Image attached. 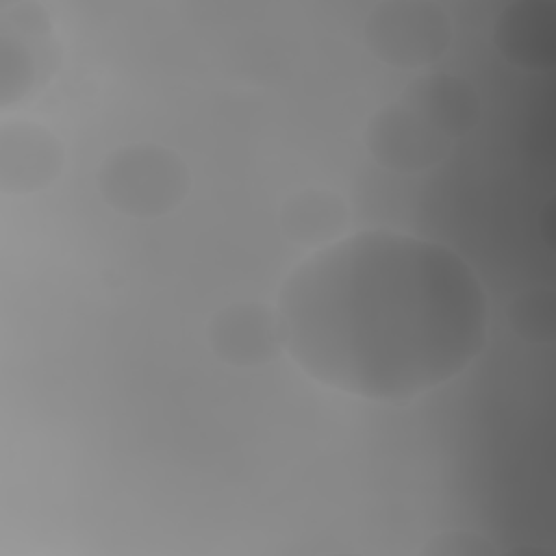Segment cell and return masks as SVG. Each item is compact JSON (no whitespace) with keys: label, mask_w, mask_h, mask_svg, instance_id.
<instances>
[{"label":"cell","mask_w":556,"mask_h":556,"mask_svg":"<svg viewBox=\"0 0 556 556\" xmlns=\"http://www.w3.org/2000/svg\"><path fill=\"white\" fill-rule=\"evenodd\" d=\"M285 352L313 380L371 402H410L482 354L489 300L452 248L369 228L315 250L278 293Z\"/></svg>","instance_id":"cell-1"},{"label":"cell","mask_w":556,"mask_h":556,"mask_svg":"<svg viewBox=\"0 0 556 556\" xmlns=\"http://www.w3.org/2000/svg\"><path fill=\"white\" fill-rule=\"evenodd\" d=\"M189 187V169L178 152L150 141L113 150L98 169L102 200L115 213L137 219L176 211Z\"/></svg>","instance_id":"cell-2"},{"label":"cell","mask_w":556,"mask_h":556,"mask_svg":"<svg viewBox=\"0 0 556 556\" xmlns=\"http://www.w3.org/2000/svg\"><path fill=\"white\" fill-rule=\"evenodd\" d=\"M363 35L369 52L384 65L421 70L447 52L454 26L439 2L382 0L369 9Z\"/></svg>","instance_id":"cell-3"},{"label":"cell","mask_w":556,"mask_h":556,"mask_svg":"<svg viewBox=\"0 0 556 556\" xmlns=\"http://www.w3.org/2000/svg\"><path fill=\"white\" fill-rule=\"evenodd\" d=\"M61 65V46L48 11L17 2L0 13V104L9 109L41 91Z\"/></svg>","instance_id":"cell-4"},{"label":"cell","mask_w":556,"mask_h":556,"mask_svg":"<svg viewBox=\"0 0 556 556\" xmlns=\"http://www.w3.org/2000/svg\"><path fill=\"white\" fill-rule=\"evenodd\" d=\"M365 146L371 159L395 174H421L443 163L454 148L404 102L378 109L365 126Z\"/></svg>","instance_id":"cell-5"},{"label":"cell","mask_w":556,"mask_h":556,"mask_svg":"<svg viewBox=\"0 0 556 556\" xmlns=\"http://www.w3.org/2000/svg\"><path fill=\"white\" fill-rule=\"evenodd\" d=\"M65 161L59 137L30 119H9L0 128V189L28 195L52 185Z\"/></svg>","instance_id":"cell-6"},{"label":"cell","mask_w":556,"mask_h":556,"mask_svg":"<svg viewBox=\"0 0 556 556\" xmlns=\"http://www.w3.org/2000/svg\"><path fill=\"white\" fill-rule=\"evenodd\" d=\"M208 345L232 367H258L285 350L278 311L261 302H235L208 324Z\"/></svg>","instance_id":"cell-7"},{"label":"cell","mask_w":556,"mask_h":556,"mask_svg":"<svg viewBox=\"0 0 556 556\" xmlns=\"http://www.w3.org/2000/svg\"><path fill=\"white\" fill-rule=\"evenodd\" d=\"M493 46L519 70H552L556 63V4L552 0L506 4L493 24Z\"/></svg>","instance_id":"cell-8"},{"label":"cell","mask_w":556,"mask_h":556,"mask_svg":"<svg viewBox=\"0 0 556 556\" xmlns=\"http://www.w3.org/2000/svg\"><path fill=\"white\" fill-rule=\"evenodd\" d=\"M450 141L471 135L482 119L480 96L469 80L450 72H428L408 83L402 100Z\"/></svg>","instance_id":"cell-9"},{"label":"cell","mask_w":556,"mask_h":556,"mask_svg":"<svg viewBox=\"0 0 556 556\" xmlns=\"http://www.w3.org/2000/svg\"><path fill=\"white\" fill-rule=\"evenodd\" d=\"M350 222L345 200L321 187L293 191L278 208V224L285 237L304 248H324L343 237Z\"/></svg>","instance_id":"cell-10"},{"label":"cell","mask_w":556,"mask_h":556,"mask_svg":"<svg viewBox=\"0 0 556 556\" xmlns=\"http://www.w3.org/2000/svg\"><path fill=\"white\" fill-rule=\"evenodd\" d=\"M508 324L513 332L532 343H552L556 334V295L549 287H530L517 293L508 304Z\"/></svg>","instance_id":"cell-11"},{"label":"cell","mask_w":556,"mask_h":556,"mask_svg":"<svg viewBox=\"0 0 556 556\" xmlns=\"http://www.w3.org/2000/svg\"><path fill=\"white\" fill-rule=\"evenodd\" d=\"M424 556H495L497 547L473 530H447L428 539Z\"/></svg>","instance_id":"cell-12"}]
</instances>
